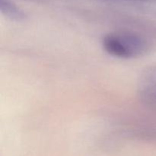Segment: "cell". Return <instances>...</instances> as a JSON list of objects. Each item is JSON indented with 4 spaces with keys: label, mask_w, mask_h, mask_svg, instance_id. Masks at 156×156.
<instances>
[{
    "label": "cell",
    "mask_w": 156,
    "mask_h": 156,
    "mask_svg": "<svg viewBox=\"0 0 156 156\" xmlns=\"http://www.w3.org/2000/svg\"><path fill=\"white\" fill-rule=\"evenodd\" d=\"M105 52L120 59H135L143 56L149 49L144 37L130 31L111 32L102 39Z\"/></svg>",
    "instance_id": "6da1fadb"
},
{
    "label": "cell",
    "mask_w": 156,
    "mask_h": 156,
    "mask_svg": "<svg viewBox=\"0 0 156 156\" xmlns=\"http://www.w3.org/2000/svg\"><path fill=\"white\" fill-rule=\"evenodd\" d=\"M137 98L145 108L156 111V65L142 71L137 81Z\"/></svg>",
    "instance_id": "7a4b0ae2"
},
{
    "label": "cell",
    "mask_w": 156,
    "mask_h": 156,
    "mask_svg": "<svg viewBox=\"0 0 156 156\" xmlns=\"http://www.w3.org/2000/svg\"><path fill=\"white\" fill-rule=\"evenodd\" d=\"M1 12L12 21H20L24 18V15L10 0H1Z\"/></svg>",
    "instance_id": "3957f363"
},
{
    "label": "cell",
    "mask_w": 156,
    "mask_h": 156,
    "mask_svg": "<svg viewBox=\"0 0 156 156\" xmlns=\"http://www.w3.org/2000/svg\"><path fill=\"white\" fill-rule=\"evenodd\" d=\"M134 1H147V0H134Z\"/></svg>",
    "instance_id": "277c9868"
}]
</instances>
